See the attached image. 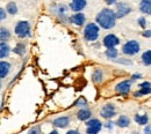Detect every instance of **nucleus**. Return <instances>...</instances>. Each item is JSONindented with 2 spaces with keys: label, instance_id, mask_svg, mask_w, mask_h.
Instances as JSON below:
<instances>
[{
  "label": "nucleus",
  "instance_id": "1",
  "mask_svg": "<svg viewBox=\"0 0 151 134\" xmlns=\"http://www.w3.org/2000/svg\"><path fill=\"white\" fill-rule=\"evenodd\" d=\"M116 13H114L109 8H104L98 15H96V23L104 29H111L115 26Z\"/></svg>",
  "mask_w": 151,
  "mask_h": 134
},
{
  "label": "nucleus",
  "instance_id": "2",
  "mask_svg": "<svg viewBox=\"0 0 151 134\" xmlns=\"http://www.w3.org/2000/svg\"><path fill=\"white\" fill-rule=\"evenodd\" d=\"M99 36V27L95 23H88L84 29V37L86 40H95Z\"/></svg>",
  "mask_w": 151,
  "mask_h": 134
},
{
  "label": "nucleus",
  "instance_id": "3",
  "mask_svg": "<svg viewBox=\"0 0 151 134\" xmlns=\"http://www.w3.org/2000/svg\"><path fill=\"white\" fill-rule=\"evenodd\" d=\"M15 34L20 38H24L27 36H30V26L27 21H20L15 27Z\"/></svg>",
  "mask_w": 151,
  "mask_h": 134
},
{
  "label": "nucleus",
  "instance_id": "4",
  "mask_svg": "<svg viewBox=\"0 0 151 134\" xmlns=\"http://www.w3.org/2000/svg\"><path fill=\"white\" fill-rule=\"evenodd\" d=\"M122 51H123L124 55H128V56L136 55V53L139 51V44H138L136 40H129V42H127V43L123 45Z\"/></svg>",
  "mask_w": 151,
  "mask_h": 134
},
{
  "label": "nucleus",
  "instance_id": "5",
  "mask_svg": "<svg viewBox=\"0 0 151 134\" xmlns=\"http://www.w3.org/2000/svg\"><path fill=\"white\" fill-rule=\"evenodd\" d=\"M130 12H132V8L128 5H126L124 2H119L116 5V12L115 13H116V18L117 19H121V18L128 15Z\"/></svg>",
  "mask_w": 151,
  "mask_h": 134
},
{
  "label": "nucleus",
  "instance_id": "6",
  "mask_svg": "<svg viewBox=\"0 0 151 134\" xmlns=\"http://www.w3.org/2000/svg\"><path fill=\"white\" fill-rule=\"evenodd\" d=\"M86 125H87L86 132L88 134H95L101 130V123L98 119H91Z\"/></svg>",
  "mask_w": 151,
  "mask_h": 134
},
{
  "label": "nucleus",
  "instance_id": "7",
  "mask_svg": "<svg viewBox=\"0 0 151 134\" xmlns=\"http://www.w3.org/2000/svg\"><path fill=\"white\" fill-rule=\"evenodd\" d=\"M130 83L132 81H122L120 82L119 84H116L115 87V90L120 94H123V95H128L129 90H130Z\"/></svg>",
  "mask_w": 151,
  "mask_h": 134
},
{
  "label": "nucleus",
  "instance_id": "8",
  "mask_svg": "<svg viewBox=\"0 0 151 134\" xmlns=\"http://www.w3.org/2000/svg\"><path fill=\"white\" fill-rule=\"evenodd\" d=\"M100 115H101L102 118H106V119L113 118L114 116H115V108H114V105L113 104H107V105H105V106L102 108Z\"/></svg>",
  "mask_w": 151,
  "mask_h": 134
},
{
  "label": "nucleus",
  "instance_id": "9",
  "mask_svg": "<svg viewBox=\"0 0 151 134\" xmlns=\"http://www.w3.org/2000/svg\"><path fill=\"white\" fill-rule=\"evenodd\" d=\"M120 43L119 38L115 36V35H107L105 38H104V45L108 49V48H114L115 45H117Z\"/></svg>",
  "mask_w": 151,
  "mask_h": 134
},
{
  "label": "nucleus",
  "instance_id": "10",
  "mask_svg": "<svg viewBox=\"0 0 151 134\" xmlns=\"http://www.w3.org/2000/svg\"><path fill=\"white\" fill-rule=\"evenodd\" d=\"M86 6V0H72L70 4V8L75 12H80Z\"/></svg>",
  "mask_w": 151,
  "mask_h": 134
},
{
  "label": "nucleus",
  "instance_id": "11",
  "mask_svg": "<svg viewBox=\"0 0 151 134\" xmlns=\"http://www.w3.org/2000/svg\"><path fill=\"white\" fill-rule=\"evenodd\" d=\"M9 69H11V64L9 62H7V61H1L0 62V77H1V79H5L7 77Z\"/></svg>",
  "mask_w": 151,
  "mask_h": 134
},
{
  "label": "nucleus",
  "instance_id": "12",
  "mask_svg": "<svg viewBox=\"0 0 151 134\" xmlns=\"http://www.w3.org/2000/svg\"><path fill=\"white\" fill-rule=\"evenodd\" d=\"M139 9L144 14H151V0H141Z\"/></svg>",
  "mask_w": 151,
  "mask_h": 134
},
{
  "label": "nucleus",
  "instance_id": "13",
  "mask_svg": "<svg viewBox=\"0 0 151 134\" xmlns=\"http://www.w3.org/2000/svg\"><path fill=\"white\" fill-rule=\"evenodd\" d=\"M70 21L72 23H75L76 26H83L85 23V15L83 13H78V14H75L70 18Z\"/></svg>",
  "mask_w": 151,
  "mask_h": 134
},
{
  "label": "nucleus",
  "instance_id": "14",
  "mask_svg": "<svg viewBox=\"0 0 151 134\" xmlns=\"http://www.w3.org/2000/svg\"><path fill=\"white\" fill-rule=\"evenodd\" d=\"M69 121H70L69 117H59L54 120V125L56 127H66L69 125Z\"/></svg>",
  "mask_w": 151,
  "mask_h": 134
},
{
  "label": "nucleus",
  "instance_id": "15",
  "mask_svg": "<svg viewBox=\"0 0 151 134\" xmlns=\"http://www.w3.org/2000/svg\"><path fill=\"white\" fill-rule=\"evenodd\" d=\"M116 124L120 127H127V126H129L130 120H129V118L127 116H120V118L117 119V123Z\"/></svg>",
  "mask_w": 151,
  "mask_h": 134
},
{
  "label": "nucleus",
  "instance_id": "16",
  "mask_svg": "<svg viewBox=\"0 0 151 134\" xmlns=\"http://www.w3.org/2000/svg\"><path fill=\"white\" fill-rule=\"evenodd\" d=\"M90 117H91V111L87 110V109H81L78 112V119L79 120H87V119H90Z\"/></svg>",
  "mask_w": 151,
  "mask_h": 134
},
{
  "label": "nucleus",
  "instance_id": "17",
  "mask_svg": "<svg viewBox=\"0 0 151 134\" xmlns=\"http://www.w3.org/2000/svg\"><path fill=\"white\" fill-rule=\"evenodd\" d=\"M92 80H93L94 83H100L102 81V71L96 68L93 72V74H92Z\"/></svg>",
  "mask_w": 151,
  "mask_h": 134
},
{
  "label": "nucleus",
  "instance_id": "18",
  "mask_svg": "<svg viewBox=\"0 0 151 134\" xmlns=\"http://www.w3.org/2000/svg\"><path fill=\"white\" fill-rule=\"evenodd\" d=\"M0 50H1V52H0V57L1 58H5V57H7V56H8V53H9V46L7 45V43L1 42Z\"/></svg>",
  "mask_w": 151,
  "mask_h": 134
},
{
  "label": "nucleus",
  "instance_id": "19",
  "mask_svg": "<svg viewBox=\"0 0 151 134\" xmlns=\"http://www.w3.org/2000/svg\"><path fill=\"white\" fill-rule=\"evenodd\" d=\"M142 60L145 65H151V50L145 51L143 55H142Z\"/></svg>",
  "mask_w": 151,
  "mask_h": 134
},
{
  "label": "nucleus",
  "instance_id": "20",
  "mask_svg": "<svg viewBox=\"0 0 151 134\" xmlns=\"http://www.w3.org/2000/svg\"><path fill=\"white\" fill-rule=\"evenodd\" d=\"M135 121L138 123L139 125H145L148 123V116L144 115V116H139V115H136L135 116Z\"/></svg>",
  "mask_w": 151,
  "mask_h": 134
},
{
  "label": "nucleus",
  "instance_id": "21",
  "mask_svg": "<svg viewBox=\"0 0 151 134\" xmlns=\"http://www.w3.org/2000/svg\"><path fill=\"white\" fill-rule=\"evenodd\" d=\"M1 33H0V38H1V42H6V40H8L9 37H11V34H9V31L7 30V29H5V28H1V30H0Z\"/></svg>",
  "mask_w": 151,
  "mask_h": 134
},
{
  "label": "nucleus",
  "instance_id": "22",
  "mask_svg": "<svg viewBox=\"0 0 151 134\" xmlns=\"http://www.w3.org/2000/svg\"><path fill=\"white\" fill-rule=\"evenodd\" d=\"M7 12H8L9 14H12V15L17 14V12H18L17 4H15V2H9V4L7 5Z\"/></svg>",
  "mask_w": 151,
  "mask_h": 134
},
{
  "label": "nucleus",
  "instance_id": "23",
  "mask_svg": "<svg viewBox=\"0 0 151 134\" xmlns=\"http://www.w3.org/2000/svg\"><path fill=\"white\" fill-rule=\"evenodd\" d=\"M147 94H151V87H142L139 91H136L134 95L136 96H142V95H147Z\"/></svg>",
  "mask_w": 151,
  "mask_h": 134
},
{
  "label": "nucleus",
  "instance_id": "24",
  "mask_svg": "<svg viewBox=\"0 0 151 134\" xmlns=\"http://www.w3.org/2000/svg\"><path fill=\"white\" fill-rule=\"evenodd\" d=\"M106 56L108 58H112V59L116 58L117 57V50L114 49V48H108L107 51H106Z\"/></svg>",
  "mask_w": 151,
  "mask_h": 134
},
{
  "label": "nucleus",
  "instance_id": "25",
  "mask_svg": "<svg viewBox=\"0 0 151 134\" xmlns=\"http://www.w3.org/2000/svg\"><path fill=\"white\" fill-rule=\"evenodd\" d=\"M14 52L18 53L19 56L24 55V44H23V43H19V44L14 48Z\"/></svg>",
  "mask_w": 151,
  "mask_h": 134
},
{
  "label": "nucleus",
  "instance_id": "26",
  "mask_svg": "<svg viewBox=\"0 0 151 134\" xmlns=\"http://www.w3.org/2000/svg\"><path fill=\"white\" fill-rule=\"evenodd\" d=\"M76 105H83V106H86V105H87V103H86V101H85L83 97H80V98L76 102Z\"/></svg>",
  "mask_w": 151,
  "mask_h": 134
},
{
  "label": "nucleus",
  "instance_id": "27",
  "mask_svg": "<svg viewBox=\"0 0 151 134\" xmlns=\"http://www.w3.org/2000/svg\"><path fill=\"white\" fill-rule=\"evenodd\" d=\"M138 23H139V26L142 27V28H145V26H147V21L144 18H139L138 19Z\"/></svg>",
  "mask_w": 151,
  "mask_h": 134
},
{
  "label": "nucleus",
  "instance_id": "28",
  "mask_svg": "<svg viewBox=\"0 0 151 134\" xmlns=\"http://www.w3.org/2000/svg\"><path fill=\"white\" fill-rule=\"evenodd\" d=\"M139 87L142 88V87H151V83L150 82H142L141 84H139Z\"/></svg>",
  "mask_w": 151,
  "mask_h": 134
},
{
  "label": "nucleus",
  "instance_id": "29",
  "mask_svg": "<svg viewBox=\"0 0 151 134\" xmlns=\"http://www.w3.org/2000/svg\"><path fill=\"white\" fill-rule=\"evenodd\" d=\"M143 36L144 37H151V30H147L143 33Z\"/></svg>",
  "mask_w": 151,
  "mask_h": 134
},
{
  "label": "nucleus",
  "instance_id": "30",
  "mask_svg": "<svg viewBox=\"0 0 151 134\" xmlns=\"http://www.w3.org/2000/svg\"><path fill=\"white\" fill-rule=\"evenodd\" d=\"M0 14H1V15H0V19L1 20L5 19V9H4V8L0 9Z\"/></svg>",
  "mask_w": 151,
  "mask_h": 134
},
{
  "label": "nucleus",
  "instance_id": "31",
  "mask_svg": "<svg viewBox=\"0 0 151 134\" xmlns=\"http://www.w3.org/2000/svg\"><path fill=\"white\" fill-rule=\"evenodd\" d=\"M105 1H106L107 5H113V4L116 2V0H105Z\"/></svg>",
  "mask_w": 151,
  "mask_h": 134
},
{
  "label": "nucleus",
  "instance_id": "32",
  "mask_svg": "<svg viewBox=\"0 0 151 134\" xmlns=\"http://www.w3.org/2000/svg\"><path fill=\"white\" fill-rule=\"evenodd\" d=\"M144 132H145V133H151V126H147V127L144 128Z\"/></svg>",
  "mask_w": 151,
  "mask_h": 134
},
{
  "label": "nucleus",
  "instance_id": "33",
  "mask_svg": "<svg viewBox=\"0 0 151 134\" xmlns=\"http://www.w3.org/2000/svg\"><path fill=\"white\" fill-rule=\"evenodd\" d=\"M35 132H38V127H36V128H33L32 131H29V133H35Z\"/></svg>",
  "mask_w": 151,
  "mask_h": 134
},
{
  "label": "nucleus",
  "instance_id": "34",
  "mask_svg": "<svg viewBox=\"0 0 151 134\" xmlns=\"http://www.w3.org/2000/svg\"><path fill=\"white\" fill-rule=\"evenodd\" d=\"M112 125H113L112 123H107V124H106V127H107V128H112Z\"/></svg>",
  "mask_w": 151,
  "mask_h": 134
},
{
  "label": "nucleus",
  "instance_id": "35",
  "mask_svg": "<svg viewBox=\"0 0 151 134\" xmlns=\"http://www.w3.org/2000/svg\"><path fill=\"white\" fill-rule=\"evenodd\" d=\"M78 133V131H69L68 134H77Z\"/></svg>",
  "mask_w": 151,
  "mask_h": 134
},
{
  "label": "nucleus",
  "instance_id": "36",
  "mask_svg": "<svg viewBox=\"0 0 151 134\" xmlns=\"http://www.w3.org/2000/svg\"><path fill=\"white\" fill-rule=\"evenodd\" d=\"M138 77H141L139 74H135V75H132V79H138Z\"/></svg>",
  "mask_w": 151,
  "mask_h": 134
}]
</instances>
